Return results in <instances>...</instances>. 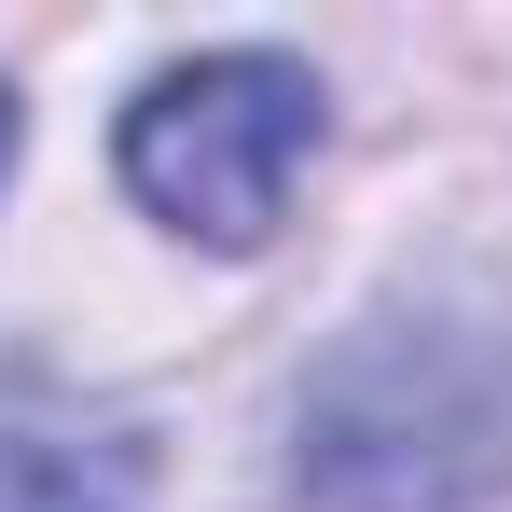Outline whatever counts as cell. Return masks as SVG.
<instances>
[{
  "label": "cell",
  "instance_id": "cell-1",
  "mask_svg": "<svg viewBox=\"0 0 512 512\" xmlns=\"http://www.w3.org/2000/svg\"><path fill=\"white\" fill-rule=\"evenodd\" d=\"M291 485L319 512H471L512 485L499 319H360L291 402Z\"/></svg>",
  "mask_w": 512,
  "mask_h": 512
},
{
  "label": "cell",
  "instance_id": "cell-2",
  "mask_svg": "<svg viewBox=\"0 0 512 512\" xmlns=\"http://www.w3.org/2000/svg\"><path fill=\"white\" fill-rule=\"evenodd\" d=\"M305 153H319V70L277 56V42L180 56L125 97V194L208 250H263Z\"/></svg>",
  "mask_w": 512,
  "mask_h": 512
},
{
  "label": "cell",
  "instance_id": "cell-3",
  "mask_svg": "<svg viewBox=\"0 0 512 512\" xmlns=\"http://www.w3.org/2000/svg\"><path fill=\"white\" fill-rule=\"evenodd\" d=\"M0 512H139V499H125V457L70 429H0Z\"/></svg>",
  "mask_w": 512,
  "mask_h": 512
},
{
  "label": "cell",
  "instance_id": "cell-4",
  "mask_svg": "<svg viewBox=\"0 0 512 512\" xmlns=\"http://www.w3.org/2000/svg\"><path fill=\"white\" fill-rule=\"evenodd\" d=\"M0 167H14V97H0Z\"/></svg>",
  "mask_w": 512,
  "mask_h": 512
}]
</instances>
